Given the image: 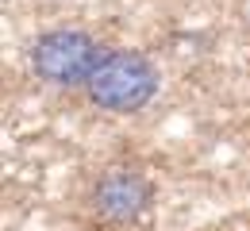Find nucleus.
<instances>
[{"label":"nucleus","mask_w":250,"mask_h":231,"mask_svg":"<svg viewBox=\"0 0 250 231\" xmlns=\"http://www.w3.org/2000/svg\"><path fill=\"white\" fill-rule=\"evenodd\" d=\"M100 58H104L100 42L89 31H77V27L46 31V35H39L31 46L35 77H42L46 85H58V89L89 85L96 66H100Z\"/></svg>","instance_id":"2"},{"label":"nucleus","mask_w":250,"mask_h":231,"mask_svg":"<svg viewBox=\"0 0 250 231\" xmlns=\"http://www.w3.org/2000/svg\"><path fill=\"white\" fill-rule=\"evenodd\" d=\"M150 200H154V185L139 169L116 166V169L96 177L93 193H89V208L104 224H135L150 208Z\"/></svg>","instance_id":"3"},{"label":"nucleus","mask_w":250,"mask_h":231,"mask_svg":"<svg viewBox=\"0 0 250 231\" xmlns=\"http://www.w3.org/2000/svg\"><path fill=\"white\" fill-rule=\"evenodd\" d=\"M89 100L104 112H120L131 116L139 108H146L158 93V66L139 54V50H112L100 58L93 81L85 85Z\"/></svg>","instance_id":"1"}]
</instances>
